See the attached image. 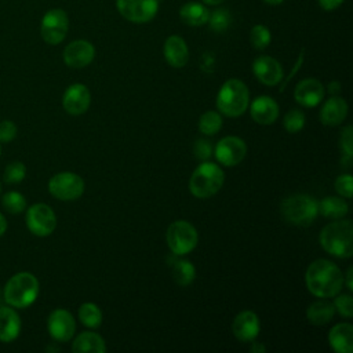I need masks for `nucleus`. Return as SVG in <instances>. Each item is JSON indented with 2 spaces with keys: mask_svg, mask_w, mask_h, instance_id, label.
I'll use <instances>...</instances> for the list:
<instances>
[{
  "mask_svg": "<svg viewBox=\"0 0 353 353\" xmlns=\"http://www.w3.org/2000/svg\"><path fill=\"white\" fill-rule=\"evenodd\" d=\"M305 125V113L299 109H291L290 112L285 113L284 119H283V127L291 132L295 134L298 131H301Z\"/></svg>",
  "mask_w": 353,
  "mask_h": 353,
  "instance_id": "nucleus-34",
  "label": "nucleus"
},
{
  "mask_svg": "<svg viewBox=\"0 0 353 353\" xmlns=\"http://www.w3.org/2000/svg\"><path fill=\"white\" fill-rule=\"evenodd\" d=\"M47 330L54 341L68 342L73 338L76 331L74 317L66 309H55L47 319Z\"/></svg>",
  "mask_w": 353,
  "mask_h": 353,
  "instance_id": "nucleus-13",
  "label": "nucleus"
},
{
  "mask_svg": "<svg viewBox=\"0 0 353 353\" xmlns=\"http://www.w3.org/2000/svg\"><path fill=\"white\" fill-rule=\"evenodd\" d=\"M7 230V221L3 214H0V236H3Z\"/></svg>",
  "mask_w": 353,
  "mask_h": 353,
  "instance_id": "nucleus-45",
  "label": "nucleus"
},
{
  "mask_svg": "<svg viewBox=\"0 0 353 353\" xmlns=\"http://www.w3.org/2000/svg\"><path fill=\"white\" fill-rule=\"evenodd\" d=\"M225 174L222 168L211 161H203L189 179V190L194 197L208 199L218 193L223 185Z\"/></svg>",
  "mask_w": 353,
  "mask_h": 353,
  "instance_id": "nucleus-5",
  "label": "nucleus"
},
{
  "mask_svg": "<svg viewBox=\"0 0 353 353\" xmlns=\"http://www.w3.org/2000/svg\"><path fill=\"white\" fill-rule=\"evenodd\" d=\"M280 211L287 222L292 225L307 226L313 223L319 215V201L313 196L295 193L281 201Z\"/></svg>",
  "mask_w": 353,
  "mask_h": 353,
  "instance_id": "nucleus-6",
  "label": "nucleus"
},
{
  "mask_svg": "<svg viewBox=\"0 0 353 353\" xmlns=\"http://www.w3.org/2000/svg\"><path fill=\"white\" fill-rule=\"evenodd\" d=\"M91 103V92L87 85L81 83H74L69 85L62 97V106L63 109L72 114L79 116L88 110Z\"/></svg>",
  "mask_w": 353,
  "mask_h": 353,
  "instance_id": "nucleus-15",
  "label": "nucleus"
},
{
  "mask_svg": "<svg viewBox=\"0 0 353 353\" xmlns=\"http://www.w3.org/2000/svg\"><path fill=\"white\" fill-rule=\"evenodd\" d=\"M334 188L341 197L350 199L353 194V178L350 174H342L335 179Z\"/></svg>",
  "mask_w": 353,
  "mask_h": 353,
  "instance_id": "nucleus-37",
  "label": "nucleus"
},
{
  "mask_svg": "<svg viewBox=\"0 0 353 353\" xmlns=\"http://www.w3.org/2000/svg\"><path fill=\"white\" fill-rule=\"evenodd\" d=\"M349 212L347 203L339 196H327L319 203V214L330 219H341Z\"/></svg>",
  "mask_w": 353,
  "mask_h": 353,
  "instance_id": "nucleus-26",
  "label": "nucleus"
},
{
  "mask_svg": "<svg viewBox=\"0 0 353 353\" xmlns=\"http://www.w3.org/2000/svg\"><path fill=\"white\" fill-rule=\"evenodd\" d=\"M250 350H251L252 353H261V352H265L266 347H265L262 343H259V342H254V343L251 345Z\"/></svg>",
  "mask_w": 353,
  "mask_h": 353,
  "instance_id": "nucleus-44",
  "label": "nucleus"
},
{
  "mask_svg": "<svg viewBox=\"0 0 353 353\" xmlns=\"http://www.w3.org/2000/svg\"><path fill=\"white\" fill-rule=\"evenodd\" d=\"M163 54L168 65H171L172 68H183L189 59L188 44L178 34H171L170 37H167L163 46Z\"/></svg>",
  "mask_w": 353,
  "mask_h": 353,
  "instance_id": "nucleus-20",
  "label": "nucleus"
},
{
  "mask_svg": "<svg viewBox=\"0 0 353 353\" xmlns=\"http://www.w3.org/2000/svg\"><path fill=\"white\" fill-rule=\"evenodd\" d=\"M270 41H272V34H270V30L268 29V26L258 23L251 28L250 43L255 50H258V51L265 50L270 44Z\"/></svg>",
  "mask_w": 353,
  "mask_h": 353,
  "instance_id": "nucleus-31",
  "label": "nucleus"
},
{
  "mask_svg": "<svg viewBox=\"0 0 353 353\" xmlns=\"http://www.w3.org/2000/svg\"><path fill=\"white\" fill-rule=\"evenodd\" d=\"M347 103L338 95H331L321 106L320 120L324 125H338L347 116Z\"/></svg>",
  "mask_w": 353,
  "mask_h": 353,
  "instance_id": "nucleus-21",
  "label": "nucleus"
},
{
  "mask_svg": "<svg viewBox=\"0 0 353 353\" xmlns=\"http://www.w3.org/2000/svg\"><path fill=\"white\" fill-rule=\"evenodd\" d=\"M222 128L221 113L215 110H207L199 120V130L204 135H215Z\"/></svg>",
  "mask_w": 353,
  "mask_h": 353,
  "instance_id": "nucleus-30",
  "label": "nucleus"
},
{
  "mask_svg": "<svg viewBox=\"0 0 353 353\" xmlns=\"http://www.w3.org/2000/svg\"><path fill=\"white\" fill-rule=\"evenodd\" d=\"M72 350L74 353H105L106 343L99 334L92 331H84L74 338L72 343Z\"/></svg>",
  "mask_w": 353,
  "mask_h": 353,
  "instance_id": "nucleus-25",
  "label": "nucleus"
},
{
  "mask_svg": "<svg viewBox=\"0 0 353 353\" xmlns=\"http://www.w3.org/2000/svg\"><path fill=\"white\" fill-rule=\"evenodd\" d=\"M39 295V280L29 272L15 273L4 287L6 302L17 309L30 306Z\"/></svg>",
  "mask_w": 353,
  "mask_h": 353,
  "instance_id": "nucleus-3",
  "label": "nucleus"
},
{
  "mask_svg": "<svg viewBox=\"0 0 353 353\" xmlns=\"http://www.w3.org/2000/svg\"><path fill=\"white\" fill-rule=\"evenodd\" d=\"M215 159L225 167H234L243 161L247 154V145L239 137H223L214 149Z\"/></svg>",
  "mask_w": 353,
  "mask_h": 353,
  "instance_id": "nucleus-12",
  "label": "nucleus"
},
{
  "mask_svg": "<svg viewBox=\"0 0 353 353\" xmlns=\"http://www.w3.org/2000/svg\"><path fill=\"white\" fill-rule=\"evenodd\" d=\"M263 3H266V4H269V6H279V4H281L284 0H262Z\"/></svg>",
  "mask_w": 353,
  "mask_h": 353,
  "instance_id": "nucleus-47",
  "label": "nucleus"
},
{
  "mask_svg": "<svg viewBox=\"0 0 353 353\" xmlns=\"http://www.w3.org/2000/svg\"><path fill=\"white\" fill-rule=\"evenodd\" d=\"M0 193H1V183H0Z\"/></svg>",
  "mask_w": 353,
  "mask_h": 353,
  "instance_id": "nucleus-48",
  "label": "nucleus"
},
{
  "mask_svg": "<svg viewBox=\"0 0 353 353\" xmlns=\"http://www.w3.org/2000/svg\"><path fill=\"white\" fill-rule=\"evenodd\" d=\"M69 30V17L62 8L48 10L40 22V36L51 46H57L66 37Z\"/></svg>",
  "mask_w": 353,
  "mask_h": 353,
  "instance_id": "nucleus-8",
  "label": "nucleus"
},
{
  "mask_svg": "<svg viewBox=\"0 0 353 353\" xmlns=\"http://www.w3.org/2000/svg\"><path fill=\"white\" fill-rule=\"evenodd\" d=\"M26 175V167L22 161H11L3 174V179L7 183H19Z\"/></svg>",
  "mask_w": 353,
  "mask_h": 353,
  "instance_id": "nucleus-35",
  "label": "nucleus"
},
{
  "mask_svg": "<svg viewBox=\"0 0 353 353\" xmlns=\"http://www.w3.org/2000/svg\"><path fill=\"white\" fill-rule=\"evenodd\" d=\"M252 72L258 81L265 85H276L283 80L284 70L281 63L269 55H261L252 62Z\"/></svg>",
  "mask_w": 353,
  "mask_h": 353,
  "instance_id": "nucleus-16",
  "label": "nucleus"
},
{
  "mask_svg": "<svg viewBox=\"0 0 353 353\" xmlns=\"http://www.w3.org/2000/svg\"><path fill=\"white\" fill-rule=\"evenodd\" d=\"M250 103V91L239 79L226 80L218 91L216 108L219 113L228 117L241 116Z\"/></svg>",
  "mask_w": 353,
  "mask_h": 353,
  "instance_id": "nucleus-4",
  "label": "nucleus"
},
{
  "mask_svg": "<svg viewBox=\"0 0 353 353\" xmlns=\"http://www.w3.org/2000/svg\"><path fill=\"white\" fill-rule=\"evenodd\" d=\"M320 244L325 252L336 258L353 255V223L349 219L334 221L325 225L320 233Z\"/></svg>",
  "mask_w": 353,
  "mask_h": 353,
  "instance_id": "nucleus-2",
  "label": "nucleus"
},
{
  "mask_svg": "<svg viewBox=\"0 0 353 353\" xmlns=\"http://www.w3.org/2000/svg\"><path fill=\"white\" fill-rule=\"evenodd\" d=\"M18 128L11 120L0 121V142H11L17 137Z\"/></svg>",
  "mask_w": 353,
  "mask_h": 353,
  "instance_id": "nucleus-40",
  "label": "nucleus"
},
{
  "mask_svg": "<svg viewBox=\"0 0 353 353\" xmlns=\"http://www.w3.org/2000/svg\"><path fill=\"white\" fill-rule=\"evenodd\" d=\"M324 98V87L317 79H303L294 90V99L305 108L317 106Z\"/></svg>",
  "mask_w": 353,
  "mask_h": 353,
  "instance_id": "nucleus-18",
  "label": "nucleus"
},
{
  "mask_svg": "<svg viewBox=\"0 0 353 353\" xmlns=\"http://www.w3.org/2000/svg\"><path fill=\"white\" fill-rule=\"evenodd\" d=\"M330 346L336 353L353 352V325L349 323L335 324L328 332Z\"/></svg>",
  "mask_w": 353,
  "mask_h": 353,
  "instance_id": "nucleus-22",
  "label": "nucleus"
},
{
  "mask_svg": "<svg viewBox=\"0 0 353 353\" xmlns=\"http://www.w3.org/2000/svg\"><path fill=\"white\" fill-rule=\"evenodd\" d=\"M26 226L39 237L50 236L57 228V216L52 208L44 203H36L26 211Z\"/></svg>",
  "mask_w": 353,
  "mask_h": 353,
  "instance_id": "nucleus-10",
  "label": "nucleus"
},
{
  "mask_svg": "<svg viewBox=\"0 0 353 353\" xmlns=\"http://www.w3.org/2000/svg\"><path fill=\"white\" fill-rule=\"evenodd\" d=\"M339 143H341V149L345 153V156L352 157L353 154V128L352 125H346L339 137Z\"/></svg>",
  "mask_w": 353,
  "mask_h": 353,
  "instance_id": "nucleus-39",
  "label": "nucleus"
},
{
  "mask_svg": "<svg viewBox=\"0 0 353 353\" xmlns=\"http://www.w3.org/2000/svg\"><path fill=\"white\" fill-rule=\"evenodd\" d=\"M165 241L172 254L185 255L196 248L199 243V233L190 222L179 219L168 226L165 232Z\"/></svg>",
  "mask_w": 353,
  "mask_h": 353,
  "instance_id": "nucleus-7",
  "label": "nucleus"
},
{
  "mask_svg": "<svg viewBox=\"0 0 353 353\" xmlns=\"http://www.w3.org/2000/svg\"><path fill=\"white\" fill-rule=\"evenodd\" d=\"M328 94L330 95H336V94H339V91H341V84L338 83V81H331L330 84H328Z\"/></svg>",
  "mask_w": 353,
  "mask_h": 353,
  "instance_id": "nucleus-42",
  "label": "nucleus"
},
{
  "mask_svg": "<svg viewBox=\"0 0 353 353\" xmlns=\"http://www.w3.org/2000/svg\"><path fill=\"white\" fill-rule=\"evenodd\" d=\"M193 154L197 160L207 161L212 156V145L207 139H197L193 145Z\"/></svg>",
  "mask_w": 353,
  "mask_h": 353,
  "instance_id": "nucleus-38",
  "label": "nucleus"
},
{
  "mask_svg": "<svg viewBox=\"0 0 353 353\" xmlns=\"http://www.w3.org/2000/svg\"><path fill=\"white\" fill-rule=\"evenodd\" d=\"M48 192L58 200L73 201L83 194L84 181L74 172H58L48 181Z\"/></svg>",
  "mask_w": 353,
  "mask_h": 353,
  "instance_id": "nucleus-9",
  "label": "nucleus"
},
{
  "mask_svg": "<svg viewBox=\"0 0 353 353\" xmlns=\"http://www.w3.org/2000/svg\"><path fill=\"white\" fill-rule=\"evenodd\" d=\"M345 283L341 269L328 259L313 261L305 272V284L317 298H332L341 292Z\"/></svg>",
  "mask_w": 353,
  "mask_h": 353,
  "instance_id": "nucleus-1",
  "label": "nucleus"
},
{
  "mask_svg": "<svg viewBox=\"0 0 353 353\" xmlns=\"http://www.w3.org/2000/svg\"><path fill=\"white\" fill-rule=\"evenodd\" d=\"M248 105L250 114L258 124L269 125L273 124L279 117V105L269 95H259Z\"/></svg>",
  "mask_w": 353,
  "mask_h": 353,
  "instance_id": "nucleus-19",
  "label": "nucleus"
},
{
  "mask_svg": "<svg viewBox=\"0 0 353 353\" xmlns=\"http://www.w3.org/2000/svg\"><path fill=\"white\" fill-rule=\"evenodd\" d=\"M346 287L352 291L353 290V268L349 266L346 270Z\"/></svg>",
  "mask_w": 353,
  "mask_h": 353,
  "instance_id": "nucleus-43",
  "label": "nucleus"
},
{
  "mask_svg": "<svg viewBox=\"0 0 353 353\" xmlns=\"http://www.w3.org/2000/svg\"><path fill=\"white\" fill-rule=\"evenodd\" d=\"M79 320L88 328H98L102 324V312L98 305L85 302L79 307Z\"/></svg>",
  "mask_w": 353,
  "mask_h": 353,
  "instance_id": "nucleus-29",
  "label": "nucleus"
},
{
  "mask_svg": "<svg viewBox=\"0 0 353 353\" xmlns=\"http://www.w3.org/2000/svg\"><path fill=\"white\" fill-rule=\"evenodd\" d=\"M232 22V15L226 8H216L212 12H210L208 21L207 23L210 25V29L216 32V33H222L225 32Z\"/></svg>",
  "mask_w": 353,
  "mask_h": 353,
  "instance_id": "nucleus-32",
  "label": "nucleus"
},
{
  "mask_svg": "<svg viewBox=\"0 0 353 353\" xmlns=\"http://www.w3.org/2000/svg\"><path fill=\"white\" fill-rule=\"evenodd\" d=\"M210 17V10L204 3L188 1L179 8V18L185 25L189 26H203L207 23Z\"/></svg>",
  "mask_w": 353,
  "mask_h": 353,
  "instance_id": "nucleus-24",
  "label": "nucleus"
},
{
  "mask_svg": "<svg viewBox=\"0 0 353 353\" xmlns=\"http://www.w3.org/2000/svg\"><path fill=\"white\" fill-rule=\"evenodd\" d=\"M1 205L10 214H21L26 208V199L22 193L11 190V192H7L6 194H3Z\"/></svg>",
  "mask_w": 353,
  "mask_h": 353,
  "instance_id": "nucleus-33",
  "label": "nucleus"
},
{
  "mask_svg": "<svg viewBox=\"0 0 353 353\" xmlns=\"http://www.w3.org/2000/svg\"><path fill=\"white\" fill-rule=\"evenodd\" d=\"M334 314V305L328 301H316L306 309V319L314 325H323L330 323Z\"/></svg>",
  "mask_w": 353,
  "mask_h": 353,
  "instance_id": "nucleus-27",
  "label": "nucleus"
},
{
  "mask_svg": "<svg viewBox=\"0 0 353 353\" xmlns=\"http://www.w3.org/2000/svg\"><path fill=\"white\" fill-rule=\"evenodd\" d=\"M334 309L343 317H352L353 316V299L349 294H336L334 299Z\"/></svg>",
  "mask_w": 353,
  "mask_h": 353,
  "instance_id": "nucleus-36",
  "label": "nucleus"
},
{
  "mask_svg": "<svg viewBox=\"0 0 353 353\" xmlns=\"http://www.w3.org/2000/svg\"><path fill=\"white\" fill-rule=\"evenodd\" d=\"M21 331V317L12 306H0V341L12 342Z\"/></svg>",
  "mask_w": 353,
  "mask_h": 353,
  "instance_id": "nucleus-23",
  "label": "nucleus"
},
{
  "mask_svg": "<svg viewBox=\"0 0 353 353\" xmlns=\"http://www.w3.org/2000/svg\"><path fill=\"white\" fill-rule=\"evenodd\" d=\"M119 14L134 23L152 21L159 11V0H116Z\"/></svg>",
  "mask_w": 353,
  "mask_h": 353,
  "instance_id": "nucleus-11",
  "label": "nucleus"
},
{
  "mask_svg": "<svg viewBox=\"0 0 353 353\" xmlns=\"http://www.w3.org/2000/svg\"><path fill=\"white\" fill-rule=\"evenodd\" d=\"M95 57V48L94 46L83 39L73 40L70 41L65 48H63V62L66 66L73 68V69H81L85 68L92 62Z\"/></svg>",
  "mask_w": 353,
  "mask_h": 353,
  "instance_id": "nucleus-14",
  "label": "nucleus"
},
{
  "mask_svg": "<svg viewBox=\"0 0 353 353\" xmlns=\"http://www.w3.org/2000/svg\"><path fill=\"white\" fill-rule=\"evenodd\" d=\"M0 153H1V146H0Z\"/></svg>",
  "mask_w": 353,
  "mask_h": 353,
  "instance_id": "nucleus-49",
  "label": "nucleus"
},
{
  "mask_svg": "<svg viewBox=\"0 0 353 353\" xmlns=\"http://www.w3.org/2000/svg\"><path fill=\"white\" fill-rule=\"evenodd\" d=\"M259 331H261L259 319L256 313H254L252 310L240 312L232 323V332L240 342L255 341Z\"/></svg>",
  "mask_w": 353,
  "mask_h": 353,
  "instance_id": "nucleus-17",
  "label": "nucleus"
},
{
  "mask_svg": "<svg viewBox=\"0 0 353 353\" xmlns=\"http://www.w3.org/2000/svg\"><path fill=\"white\" fill-rule=\"evenodd\" d=\"M225 0H201V3H204L205 6H218L222 4Z\"/></svg>",
  "mask_w": 353,
  "mask_h": 353,
  "instance_id": "nucleus-46",
  "label": "nucleus"
},
{
  "mask_svg": "<svg viewBox=\"0 0 353 353\" xmlns=\"http://www.w3.org/2000/svg\"><path fill=\"white\" fill-rule=\"evenodd\" d=\"M317 1L323 10L332 11V10H336L345 0H317Z\"/></svg>",
  "mask_w": 353,
  "mask_h": 353,
  "instance_id": "nucleus-41",
  "label": "nucleus"
},
{
  "mask_svg": "<svg viewBox=\"0 0 353 353\" xmlns=\"http://www.w3.org/2000/svg\"><path fill=\"white\" fill-rule=\"evenodd\" d=\"M172 277L176 284L181 287H186L193 283L196 279V268L194 265L188 259H178L171 266Z\"/></svg>",
  "mask_w": 353,
  "mask_h": 353,
  "instance_id": "nucleus-28",
  "label": "nucleus"
}]
</instances>
